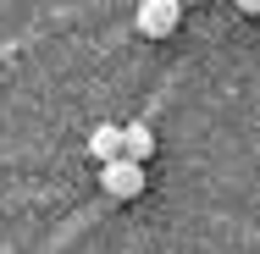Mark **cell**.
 Returning <instances> with one entry per match:
<instances>
[{"mask_svg": "<svg viewBox=\"0 0 260 254\" xmlns=\"http://www.w3.org/2000/svg\"><path fill=\"white\" fill-rule=\"evenodd\" d=\"M100 188L111 194V199H139V194H144V166L111 160V166H100Z\"/></svg>", "mask_w": 260, "mask_h": 254, "instance_id": "obj_2", "label": "cell"}, {"mask_svg": "<svg viewBox=\"0 0 260 254\" xmlns=\"http://www.w3.org/2000/svg\"><path fill=\"white\" fill-rule=\"evenodd\" d=\"M133 22H139V33H144V39H166V33H177L183 6H177V0H144Z\"/></svg>", "mask_w": 260, "mask_h": 254, "instance_id": "obj_1", "label": "cell"}, {"mask_svg": "<svg viewBox=\"0 0 260 254\" xmlns=\"http://www.w3.org/2000/svg\"><path fill=\"white\" fill-rule=\"evenodd\" d=\"M89 155H94L100 166H111V160H122V127H111V122H100V127L89 133Z\"/></svg>", "mask_w": 260, "mask_h": 254, "instance_id": "obj_4", "label": "cell"}, {"mask_svg": "<svg viewBox=\"0 0 260 254\" xmlns=\"http://www.w3.org/2000/svg\"><path fill=\"white\" fill-rule=\"evenodd\" d=\"M155 155V133L144 127V122H133V127H122V160H133V166H144Z\"/></svg>", "mask_w": 260, "mask_h": 254, "instance_id": "obj_3", "label": "cell"}]
</instances>
